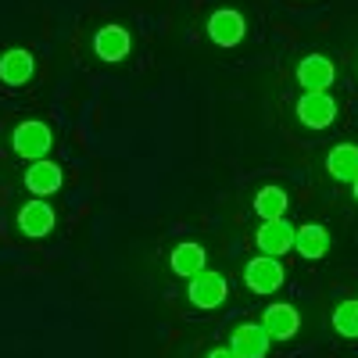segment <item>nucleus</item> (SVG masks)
Listing matches in <instances>:
<instances>
[{
  "label": "nucleus",
  "mask_w": 358,
  "mask_h": 358,
  "mask_svg": "<svg viewBox=\"0 0 358 358\" xmlns=\"http://www.w3.org/2000/svg\"><path fill=\"white\" fill-rule=\"evenodd\" d=\"M11 147L18 158H29V162H40L54 151V129L40 118H25V122L15 126L11 133Z\"/></svg>",
  "instance_id": "nucleus-1"
},
{
  "label": "nucleus",
  "mask_w": 358,
  "mask_h": 358,
  "mask_svg": "<svg viewBox=\"0 0 358 358\" xmlns=\"http://www.w3.org/2000/svg\"><path fill=\"white\" fill-rule=\"evenodd\" d=\"M244 283L251 294H276L287 283V268L280 258H268V255H255L244 265Z\"/></svg>",
  "instance_id": "nucleus-2"
},
{
  "label": "nucleus",
  "mask_w": 358,
  "mask_h": 358,
  "mask_svg": "<svg viewBox=\"0 0 358 358\" xmlns=\"http://www.w3.org/2000/svg\"><path fill=\"white\" fill-rule=\"evenodd\" d=\"M54 226H57V215L43 197H33L18 208V233L29 236V241H43V236L54 233Z\"/></svg>",
  "instance_id": "nucleus-3"
},
{
  "label": "nucleus",
  "mask_w": 358,
  "mask_h": 358,
  "mask_svg": "<svg viewBox=\"0 0 358 358\" xmlns=\"http://www.w3.org/2000/svg\"><path fill=\"white\" fill-rule=\"evenodd\" d=\"M337 79V65L326 54H305L301 65H297V86L305 94H326Z\"/></svg>",
  "instance_id": "nucleus-4"
},
{
  "label": "nucleus",
  "mask_w": 358,
  "mask_h": 358,
  "mask_svg": "<svg viewBox=\"0 0 358 358\" xmlns=\"http://www.w3.org/2000/svg\"><path fill=\"white\" fill-rule=\"evenodd\" d=\"M187 297L194 308H219L226 297H229V283L222 273H212V268H204V273H197L187 287Z\"/></svg>",
  "instance_id": "nucleus-5"
},
{
  "label": "nucleus",
  "mask_w": 358,
  "mask_h": 358,
  "mask_svg": "<svg viewBox=\"0 0 358 358\" xmlns=\"http://www.w3.org/2000/svg\"><path fill=\"white\" fill-rule=\"evenodd\" d=\"M244 33H248V22L236 8H219L208 15V40L215 47H236L244 40Z\"/></svg>",
  "instance_id": "nucleus-6"
},
{
  "label": "nucleus",
  "mask_w": 358,
  "mask_h": 358,
  "mask_svg": "<svg viewBox=\"0 0 358 358\" xmlns=\"http://www.w3.org/2000/svg\"><path fill=\"white\" fill-rule=\"evenodd\" d=\"M337 111L341 104L330 94H301V101H297V118L308 129H330L337 122Z\"/></svg>",
  "instance_id": "nucleus-7"
},
{
  "label": "nucleus",
  "mask_w": 358,
  "mask_h": 358,
  "mask_svg": "<svg viewBox=\"0 0 358 358\" xmlns=\"http://www.w3.org/2000/svg\"><path fill=\"white\" fill-rule=\"evenodd\" d=\"M255 244H258V255L283 258L287 251H294V226H290L287 219L262 222V226H258V233H255Z\"/></svg>",
  "instance_id": "nucleus-8"
},
{
  "label": "nucleus",
  "mask_w": 358,
  "mask_h": 358,
  "mask_svg": "<svg viewBox=\"0 0 358 358\" xmlns=\"http://www.w3.org/2000/svg\"><path fill=\"white\" fill-rule=\"evenodd\" d=\"M129 50H133V36H129V29H122V25H101L94 33V54L101 57V62H108V65L122 62Z\"/></svg>",
  "instance_id": "nucleus-9"
},
{
  "label": "nucleus",
  "mask_w": 358,
  "mask_h": 358,
  "mask_svg": "<svg viewBox=\"0 0 358 358\" xmlns=\"http://www.w3.org/2000/svg\"><path fill=\"white\" fill-rule=\"evenodd\" d=\"M268 344H273V337L265 334L262 322H241L229 334V348L236 351V358H265Z\"/></svg>",
  "instance_id": "nucleus-10"
},
{
  "label": "nucleus",
  "mask_w": 358,
  "mask_h": 358,
  "mask_svg": "<svg viewBox=\"0 0 358 358\" xmlns=\"http://www.w3.org/2000/svg\"><path fill=\"white\" fill-rule=\"evenodd\" d=\"M25 187L33 190V197H50V194H57L65 187V172H62L57 162L40 158V162H33L25 169Z\"/></svg>",
  "instance_id": "nucleus-11"
},
{
  "label": "nucleus",
  "mask_w": 358,
  "mask_h": 358,
  "mask_svg": "<svg viewBox=\"0 0 358 358\" xmlns=\"http://www.w3.org/2000/svg\"><path fill=\"white\" fill-rule=\"evenodd\" d=\"M262 326L273 341H290L297 330H301V312H297L294 305H287V301H276V305L265 308Z\"/></svg>",
  "instance_id": "nucleus-12"
},
{
  "label": "nucleus",
  "mask_w": 358,
  "mask_h": 358,
  "mask_svg": "<svg viewBox=\"0 0 358 358\" xmlns=\"http://www.w3.org/2000/svg\"><path fill=\"white\" fill-rule=\"evenodd\" d=\"M36 72V57L25 47H11L0 54V83L4 86H25Z\"/></svg>",
  "instance_id": "nucleus-13"
},
{
  "label": "nucleus",
  "mask_w": 358,
  "mask_h": 358,
  "mask_svg": "<svg viewBox=\"0 0 358 358\" xmlns=\"http://www.w3.org/2000/svg\"><path fill=\"white\" fill-rule=\"evenodd\" d=\"M294 251L301 255L305 262H319L326 258V251H330V229L319 226V222H305L294 229Z\"/></svg>",
  "instance_id": "nucleus-14"
},
{
  "label": "nucleus",
  "mask_w": 358,
  "mask_h": 358,
  "mask_svg": "<svg viewBox=\"0 0 358 358\" xmlns=\"http://www.w3.org/2000/svg\"><path fill=\"white\" fill-rule=\"evenodd\" d=\"M169 265H172V273H176V276L194 280L197 273H204V268H208V255H204L201 244L187 241V244H179V248L169 255Z\"/></svg>",
  "instance_id": "nucleus-15"
},
{
  "label": "nucleus",
  "mask_w": 358,
  "mask_h": 358,
  "mask_svg": "<svg viewBox=\"0 0 358 358\" xmlns=\"http://www.w3.org/2000/svg\"><path fill=\"white\" fill-rule=\"evenodd\" d=\"M326 172L341 183H355L358 179V147L355 143H337L330 155H326Z\"/></svg>",
  "instance_id": "nucleus-16"
},
{
  "label": "nucleus",
  "mask_w": 358,
  "mask_h": 358,
  "mask_svg": "<svg viewBox=\"0 0 358 358\" xmlns=\"http://www.w3.org/2000/svg\"><path fill=\"white\" fill-rule=\"evenodd\" d=\"M287 208H290V197L283 187H262L255 194V215L262 222H273V219H287Z\"/></svg>",
  "instance_id": "nucleus-17"
},
{
  "label": "nucleus",
  "mask_w": 358,
  "mask_h": 358,
  "mask_svg": "<svg viewBox=\"0 0 358 358\" xmlns=\"http://www.w3.org/2000/svg\"><path fill=\"white\" fill-rule=\"evenodd\" d=\"M330 322H334L337 337H344V341H358V297H348V301H341V305L334 308Z\"/></svg>",
  "instance_id": "nucleus-18"
},
{
  "label": "nucleus",
  "mask_w": 358,
  "mask_h": 358,
  "mask_svg": "<svg viewBox=\"0 0 358 358\" xmlns=\"http://www.w3.org/2000/svg\"><path fill=\"white\" fill-rule=\"evenodd\" d=\"M208 358H236V351L226 344V348H212V351H208Z\"/></svg>",
  "instance_id": "nucleus-19"
},
{
  "label": "nucleus",
  "mask_w": 358,
  "mask_h": 358,
  "mask_svg": "<svg viewBox=\"0 0 358 358\" xmlns=\"http://www.w3.org/2000/svg\"><path fill=\"white\" fill-rule=\"evenodd\" d=\"M351 194H355V201H358V179H355V183H351Z\"/></svg>",
  "instance_id": "nucleus-20"
}]
</instances>
